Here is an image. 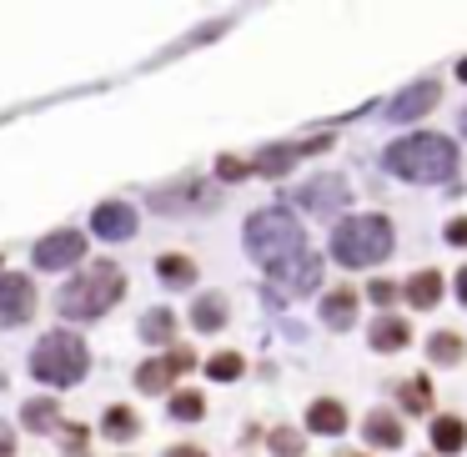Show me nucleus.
Here are the masks:
<instances>
[{
	"mask_svg": "<svg viewBox=\"0 0 467 457\" xmlns=\"http://www.w3.org/2000/svg\"><path fill=\"white\" fill-rule=\"evenodd\" d=\"M387 171H397L402 182H452L457 176V146L447 136L432 131H412L402 141L387 146Z\"/></svg>",
	"mask_w": 467,
	"mask_h": 457,
	"instance_id": "f257e3e1",
	"label": "nucleus"
},
{
	"mask_svg": "<svg viewBox=\"0 0 467 457\" xmlns=\"http://www.w3.org/2000/svg\"><path fill=\"white\" fill-rule=\"evenodd\" d=\"M121 292H126L121 266H116V262H96V266H86V272L61 292V312L76 317V322H91V317L111 312V306L121 302Z\"/></svg>",
	"mask_w": 467,
	"mask_h": 457,
	"instance_id": "f03ea898",
	"label": "nucleus"
},
{
	"mask_svg": "<svg viewBox=\"0 0 467 457\" xmlns=\"http://www.w3.org/2000/svg\"><path fill=\"white\" fill-rule=\"evenodd\" d=\"M246 252L272 272V266H282V262H292V256L306 252V232H302V222H292L286 212H256L252 222H246Z\"/></svg>",
	"mask_w": 467,
	"mask_h": 457,
	"instance_id": "7ed1b4c3",
	"label": "nucleus"
},
{
	"mask_svg": "<svg viewBox=\"0 0 467 457\" xmlns=\"http://www.w3.org/2000/svg\"><path fill=\"white\" fill-rule=\"evenodd\" d=\"M392 252V222L387 216H347L332 232V256L342 266H377Z\"/></svg>",
	"mask_w": 467,
	"mask_h": 457,
	"instance_id": "20e7f679",
	"label": "nucleus"
},
{
	"mask_svg": "<svg viewBox=\"0 0 467 457\" xmlns=\"http://www.w3.org/2000/svg\"><path fill=\"white\" fill-rule=\"evenodd\" d=\"M86 367H91V352H86V342L76 332H51V337H41V342H36L31 372L41 377V382L76 387L86 377Z\"/></svg>",
	"mask_w": 467,
	"mask_h": 457,
	"instance_id": "39448f33",
	"label": "nucleus"
},
{
	"mask_svg": "<svg viewBox=\"0 0 467 457\" xmlns=\"http://www.w3.org/2000/svg\"><path fill=\"white\" fill-rule=\"evenodd\" d=\"M192 367H196V352L176 342L166 357H151V362L136 367V387H141V392H166V387L182 382V377L192 372Z\"/></svg>",
	"mask_w": 467,
	"mask_h": 457,
	"instance_id": "423d86ee",
	"label": "nucleus"
},
{
	"mask_svg": "<svg viewBox=\"0 0 467 457\" xmlns=\"http://www.w3.org/2000/svg\"><path fill=\"white\" fill-rule=\"evenodd\" d=\"M36 317V282L21 272H0V327H21Z\"/></svg>",
	"mask_w": 467,
	"mask_h": 457,
	"instance_id": "0eeeda50",
	"label": "nucleus"
},
{
	"mask_svg": "<svg viewBox=\"0 0 467 457\" xmlns=\"http://www.w3.org/2000/svg\"><path fill=\"white\" fill-rule=\"evenodd\" d=\"M81 256H86V236L71 232V226H61V232L36 242V266H41V272H61V266L81 262Z\"/></svg>",
	"mask_w": 467,
	"mask_h": 457,
	"instance_id": "6e6552de",
	"label": "nucleus"
},
{
	"mask_svg": "<svg viewBox=\"0 0 467 457\" xmlns=\"http://www.w3.org/2000/svg\"><path fill=\"white\" fill-rule=\"evenodd\" d=\"M266 276H272L276 286H286V292H312V286L322 282V256H317V252H302V256H292V262L272 266Z\"/></svg>",
	"mask_w": 467,
	"mask_h": 457,
	"instance_id": "1a4fd4ad",
	"label": "nucleus"
},
{
	"mask_svg": "<svg viewBox=\"0 0 467 457\" xmlns=\"http://www.w3.org/2000/svg\"><path fill=\"white\" fill-rule=\"evenodd\" d=\"M437 101H442V86H437V81H417V86H407V91L387 106V121H417V116L432 111Z\"/></svg>",
	"mask_w": 467,
	"mask_h": 457,
	"instance_id": "9d476101",
	"label": "nucleus"
},
{
	"mask_svg": "<svg viewBox=\"0 0 467 457\" xmlns=\"http://www.w3.org/2000/svg\"><path fill=\"white\" fill-rule=\"evenodd\" d=\"M306 151H327V141H302V146H266L262 156L252 161V171H262L266 182H276V176H286L296 161H302Z\"/></svg>",
	"mask_w": 467,
	"mask_h": 457,
	"instance_id": "9b49d317",
	"label": "nucleus"
},
{
	"mask_svg": "<svg viewBox=\"0 0 467 457\" xmlns=\"http://www.w3.org/2000/svg\"><path fill=\"white\" fill-rule=\"evenodd\" d=\"M96 236H106V242H126V236H136V212L126 202H101L91 216Z\"/></svg>",
	"mask_w": 467,
	"mask_h": 457,
	"instance_id": "f8f14e48",
	"label": "nucleus"
},
{
	"mask_svg": "<svg viewBox=\"0 0 467 457\" xmlns=\"http://www.w3.org/2000/svg\"><path fill=\"white\" fill-rule=\"evenodd\" d=\"M367 337H372L377 352H402V347L412 342V322H407V317H397V312H382Z\"/></svg>",
	"mask_w": 467,
	"mask_h": 457,
	"instance_id": "ddd939ff",
	"label": "nucleus"
},
{
	"mask_svg": "<svg viewBox=\"0 0 467 457\" xmlns=\"http://www.w3.org/2000/svg\"><path fill=\"white\" fill-rule=\"evenodd\" d=\"M296 196H302L306 212H337V206L347 202V182L342 176H322V182H306Z\"/></svg>",
	"mask_w": 467,
	"mask_h": 457,
	"instance_id": "4468645a",
	"label": "nucleus"
},
{
	"mask_svg": "<svg viewBox=\"0 0 467 457\" xmlns=\"http://www.w3.org/2000/svg\"><path fill=\"white\" fill-rule=\"evenodd\" d=\"M357 306H362V296L352 292V286H332L322 302V322L332 327V332H347V327L357 322Z\"/></svg>",
	"mask_w": 467,
	"mask_h": 457,
	"instance_id": "2eb2a0df",
	"label": "nucleus"
},
{
	"mask_svg": "<svg viewBox=\"0 0 467 457\" xmlns=\"http://www.w3.org/2000/svg\"><path fill=\"white\" fill-rule=\"evenodd\" d=\"M306 427H312V432H322V437H337L347 427V407L337 402V397H317V402L306 407Z\"/></svg>",
	"mask_w": 467,
	"mask_h": 457,
	"instance_id": "dca6fc26",
	"label": "nucleus"
},
{
	"mask_svg": "<svg viewBox=\"0 0 467 457\" xmlns=\"http://www.w3.org/2000/svg\"><path fill=\"white\" fill-rule=\"evenodd\" d=\"M402 296L412 306H422V312H427V306H437V302H442V272H432V266H427V272H412L402 282Z\"/></svg>",
	"mask_w": 467,
	"mask_h": 457,
	"instance_id": "f3484780",
	"label": "nucleus"
},
{
	"mask_svg": "<svg viewBox=\"0 0 467 457\" xmlns=\"http://www.w3.org/2000/svg\"><path fill=\"white\" fill-rule=\"evenodd\" d=\"M432 447H437L442 457L462 452V447H467V422H462V417H452V412L437 417V422H432Z\"/></svg>",
	"mask_w": 467,
	"mask_h": 457,
	"instance_id": "a211bd4d",
	"label": "nucleus"
},
{
	"mask_svg": "<svg viewBox=\"0 0 467 457\" xmlns=\"http://www.w3.org/2000/svg\"><path fill=\"white\" fill-rule=\"evenodd\" d=\"M362 432H367V442H372V447H402V437H407L402 422H397L392 412H372L362 422Z\"/></svg>",
	"mask_w": 467,
	"mask_h": 457,
	"instance_id": "6ab92c4d",
	"label": "nucleus"
},
{
	"mask_svg": "<svg viewBox=\"0 0 467 457\" xmlns=\"http://www.w3.org/2000/svg\"><path fill=\"white\" fill-rule=\"evenodd\" d=\"M106 437L111 442H131L136 432H141V417H136V407H126V402H116V407H106Z\"/></svg>",
	"mask_w": 467,
	"mask_h": 457,
	"instance_id": "aec40b11",
	"label": "nucleus"
},
{
	"mask_svg": "<svg viewBox=\"0 0 467 457\" xmlns=\"http://www.w3.org/2000/svg\"><path fill=\"white\" fill-rule=\"evenodd\" d=\"M192 327H196V332H222V327H226V296L206 292L202 302L192 306Z\"/></svg>",
	"mask_w": 467,
	"mask_h": 457,
	"instance_id": "412c9836",
	"label": "nucleus"
},
{
	"mask_svg": "<svg viewBox=\"0 0 467 457\" xmlns=\"http://www.w3.org/2000/svg\"><path fill=\"white\" fill-rule=\"evenodd\" d=\"M462 352H467V342L457 332H437V337H427V357H432L437 367H457L462 362Z\"/></svg>",
	"mask_w": 467,
	"mask_h": 457,
	"instance_id": "4be33fe9",
	"label": "nucleus"
},
{
	"mask_svg": "<svg viewBox=\"0 0 467 457\" xmlns=\"http://www.w3.org/2000/svg\"><path fill=\"white\" fill-rule=\"evenodd\" d=\"M141 337H146V342H161L166 352H171V347H176V317L166 312V306H156L151 317H141Z\"/></svg>",
	"mask_w": 467,
	"mask_h": 457,
	"instance_id": "5701e85b",
	"label": "nucleus"
},
{
	"mask_svg": "<svg viewBox=\"0 0 467 457\" xmlns=\"http://www.w3.org/2000/svg\"><path fill=\"white\" fill-rule=\"evenodd\" d=\"M156 272H161L166 286H192L196 282V262H192V256H182V252H166L161 262H156Z\"/></svg>",
	"mask_w": 467,
	"mask_h": 457,
	"instance_id": "b1692460",
	"label": "nucleus"
},
{
	"mask_svg": "<svg viewBox=\"0 0 467 457\" xmlns=\"http://www.w3.org/2000/svg\"><path fill=\"white\" fill-rule=\"evenodd\" d=\"M56 417H61V412H56L51 397H31V402H26V412H21V422L31 427V432H51Z\"/></svg>",
	"mask_w": 467,
	"mask_h": 457,
	"instance_id": "393cba45",
	"label": "nucleus"
},
{
	"mask_svg": "<svg viewBox=\"0 0 467 457\" xmlns=\"http://www.w3.org/2000/svg\"><path fill=\"white\" fill-rule=\"evenodd\" d=\"M397 392H402L407 412H427V407H432V382H427V377H402Z\"/></svg>",
	"mask_w": 467,
	"mask_h": 457,
	"instance_id": "a878e982",
	"label": "nucleus"
},
{
	"mask_svg": "<svg viewBox=\"0 0 467 457\" xmlns=\"http://www.w3.org/2000/svg\"><path fill=\"white\" fill-rule=\"evenodd\" d=\"M242 372H246V357L242 352H216L212 362H206V377H212V382H236Z\"/></svg>",
	"mask_w": 467,
	"mask_h": 457,
	"instance_id": "bb28decb",
	"label": "nucleus"
},
{
	"mask_svg": "<svg viewBox=\"0 0 467 457\" xmlns=\"http://www.w3.org/2000/svg\"><path fill=\"white\" fill-rule=\"evenodd\" d=\"M266 447H272V457H302L306 452V437L296 432V427H272Z\"/></svg>",
	"mask_w": 467,
	"mask_h": 457,
	"instance_id": "cd10ccee",
	"label": "nucleus"
},
{
	"mask_svg": "<svg viewBox=\"0 0 467 457\" xmlns=\"http://www.w3.org/2000/svg\"><path fill=\"white\" fill-rule=\"evenodd\" d=\"M202 412H206V397L202 392H186V387H182V392H171V417H176V422H196Z\"/></svg>",
	"mask_w": 467,
	"mask_h": 457,
	"instance_id": "c85d7f7f",
	"label": "nucleus"
},
{
	"mask_svg": "<svg viewBox=\"0 0 467 457\" xmlns=\"http://www.w3.org/2000/svg\"><path fill=\"white\" fill-rule=\"evenodd\" d=\"M397 292H402V286H397V282H387V276H372V282H367V296H372V302L382 306V312L397 302Z\"/></svg>",
	"mask_w": 467,
	"mask_h": 457,
	"instance_id": "c756f323",
	"label": "nucleus"
},
{
	"mask_svg": "<svg viewBox=\"0 0 467 457\" xmlns=\"http://www.w3.org/2000/svg\"><path fill=\"white\" fill-rule=\"evenodd\" d=\"M246 171H252V161H242V156H222V161H216V176H222V182H242Z\"/></svg>",
	"mask_w": 467,
	"mask_h": 457,
	"instance_id": "7c9ffc66",
	"label": "nucleus"
},
{
	"mask_svg": "<svg viewBox=\"0 0 467 457\" xmlns=\"http://www.w3.org/2000/svg\"><path fill=\"white\" fill-rule=\"evenodd\" d=\"M447 242H452V246H467V216H457V222H447Z\"/></svg>",
	"mask_w": 467,
	"mask_h": 457,
	"instance_id": "2f4dec72",
	"label": "nucleus"
},
{
	"mask_svg": "<svg viewBox=\"0 0 467 457\" xmlns=\"http://www.w3.org/2000/svg\"><path fill=\"white\" fill-rule=\"evenodd\" d=\"M166 457H206V447H196V442H176V447H166Z\"/></svg>",
	"mask_w": 467,
	"mask_h": 457,
	"instance_id": "473e14b6",
	"label": "nucleus"
},
{
	"mask_svg": "<svg viewBox=\"0 0 467 457\" xmlns=\"http://www.w3.org/2000/svg\"><path fill=\"white\" fill-rule=\"evenodd\" d=\"M0 457H16V432L0 422Z\"/></svg>",
	"mask_w": 467,
	"mask_h": 457,
	"instance_id": "72a5a7b5",
	"label": "nucleus"
},
{
	"mask_svg": "<svg viewBox=\"0 0 467 457\" xmlns=\"http://www.w3.org/2000/svg\"><path fill=\"white\" fill-rule=\"evenodd\" d=\"M457 296H462V302H467V266H462V272H457Z\"/></svg>",
	"mask_w": 467,
	"mask_h": 457,
	"instance_id": "f704fd0d",
	"label": "nucleus"
},
{
	"mask_svg": "<svg viewBox=\"0 0 467 457\" xmlns=\"http://www.w3.org/2000/svg\"><path fill=\"white\" fill-rule=\"evenodd\" d=\"M457 76H462V81H467V56H462V61H457Z\"/></svg>",
	"mask_w": 467,
	"mask_h": 457,
	"instance_id": "c9c22d12",
	"label": "nucleus"
},
{
	"mask_svg": "<svg viewBox=\"0 0 467 457\" xmlns=\"http://www.w3.org/2000/svg\"><path fill=\"white\" fill-rule=\"evenodd\" d=\"M347 457H367V452H347Z\"/></svg>",
	"mask_w": 467,
	"mask_h": 457,
	"instance_id": "e433bc0d",
	"label": "nucleus"
},
{
	"mask_svg": "<svg viewBox=\"0 0 467 457\" xmlns=\"http://www.w3.org/2000/svg\"><path fill=\"white\" fill-rule=\"evenodd\" d=\"M462 131H467V111H462Z\"/></svg>",
	"mask_w": 467,
	"mask_h": 457,
	"instance_id": "4c0bfd02",
	"label": "nucleus"
}]
</instances>
